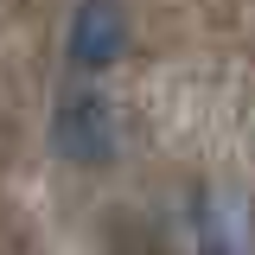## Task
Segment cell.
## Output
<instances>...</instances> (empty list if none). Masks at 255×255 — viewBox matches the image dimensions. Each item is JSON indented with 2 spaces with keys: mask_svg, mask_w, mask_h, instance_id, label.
Returning a JSON list of instances; mask_svg holds the SVG:
<instances>
[{
  "mask_svg": "<svg viewBox=\"0 0 255 255\" xmlns=\"http://www.w3.org/2000/svg\"><path fill=\"white\" fill-rule=\"evenodd\" d=\"M51 147L70 166H109L122 147V122H115V102L102 90H64L51 109Z\"/></svg>",
  "mask_w": 255,
  "mask_h": 255,
  "instance_id": "cell-1",
  "label": "cell"
},
{
  "mask_svg": "<svg viewBox=\"0 0 255 255\" xmlns=\"http://www.w3.org/2000/svg\"><path fill=\"white\" fill-rule=\"evenodd\" d=\"M128 38H134V26H128L122 0H77L70 26H64V58H70V70L96 77V70L128 58Z\"/></svg>",
  "mask_w": 255,
  "mask_h": 255,
  "instance_id": "cell-2",
  "label": "cell"
}]
</instances>
